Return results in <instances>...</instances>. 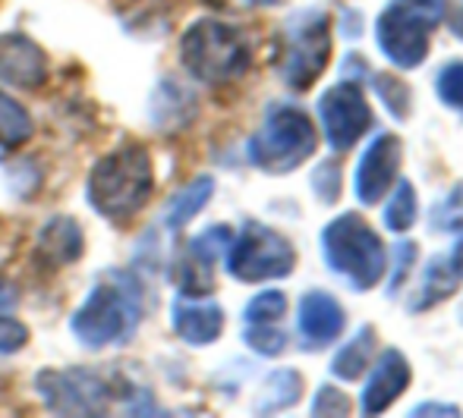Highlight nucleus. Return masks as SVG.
I'll list each match as a JSON object with an SVG mask.
<instances>
[{
  "label": "nucleus",
  "instance_id": "obj_22",
  "mask_svg": "<svg viewBox=\"0 0 463 418\" xmlns=\"http://www.w3.org/2000/svg\"><path fill=\"white\" fill-rule=\"evenodd\" d=\"M394 192H391L388 205H384V227L397 237L410 233L416 227V218H420V199H416V189L410 180H397Z\"/></svg>",
  "mask_w": 463,
  "mask_h": 418
},
{
  "label": "nucleus",
  "instance_id": "obj_34",
  "mask_svg": "<svg viewBox=\"0 0 463 418\" xmlns=\"http://www.w3.org/2000/svg\"><path fill=\"white\" fill-rule=\"evenodd\" d=\"M13 299H16V293H13L10 286L4 283V280H0V305H10Z\"/></svg>",
  "mask_w": 463,
  "mask_h": 418
},
{
  "label": "nucleus",
  "instance_id": "obj_6",
  "mask_svg": "<svg viewBox=\"0 0 463 418\" xmlns=\"http://www.w3.org/2000/svg\"><path fill=\"white\" fill-rule=\"evenodd\" d=\"M448 0H391L375 19L378 51L397 70H416L426 63L432 32L445 23Z\"/></svg>",
  "mask_w": 463,
  "mask_h": 418
},
{
  "label": "nucleus",
  "instance_id": "obj_2",
  "mask_svg": "<svg viewBox=\"0 0 463 418\" xmlns=\"http://www.w3.org/2000/svg\"><path fill=\"white\" fill-rule=\"evenodd\" d=\"M155 192V167L142 145H123L104 154L86 182V199L95 214L127 220L148 205Z\"/></svg>",
  "mask_w": 463,
  "mask_h": 418
},
{
  "label": "nucleus",
  "instance_id": "obj_32",
  "mask_svg": "<svg viewBox=\"0 0 463 418\" xmlns=\"http://www.w3.org/2000/svg\"><path fill=\"white\" fill-rule=\"evenodd\" d=\"M410 415L413 418H420V415H451V418H458L460 415V409L458 406H445V403H420L416 409H410Z\"/></svg>",
  "mask_w": 463,
  "mask_h": 418
},
{
  "label": "nucleus",
  "instance_id": "obj_15",
  "mask_svg": "<svg viewBox=\"0 0 463 418\" xmlns=\"http://www.w3.org/2000/svg\"><path fill=\"white\" fill-rule=\"evenodd\" d=\"M171 324L177 334L189 346H208L221 337L224 330V309L214 299L202 296H177L171 309Z\"/></svg>",
  "mask_w": 463,
  "mask_h": 418
},
{
  "label": "nucleus",
  "instance_id": "obj_11",
  "mask_svg": "<svg viewBox=\"0 0 463 418\" xmlns=\"http://www.w3.org/2000/svg\"><path fill=\"white\" fill-rule=\"evenodd\" d=\"M401 161H403V145L394 133H378L369 142L360 164H356V180H354V192L360 199V205L372 208L391 192V186L397 182V173H401Z\"/></svg>",
  "mask_w": 463,
  "mask_h": 418
},
{
  "label": "nucleus",
  "instance_id": "obj_9",
  "mask_svg": "<svg viewBox=\"0 0 463 418\" xmlns=\"http://www.w3.org/2000/svg\"><path fill=\"white\" fill-rule=\"evenodd\" d=\"M318 123H322L325 142L331 145L335 154H344L369 133L372 126V107L366 101V91H363V82L354 79H341L331 88H325L318 95Z\"/></svg>",
  "mask_w": 463,
  "mask_h": 418
},
{
  "label": "nucleus",
  "instance_id": "obj_1",
  "mask_svg": "<svg viewBox=\"0 0 463 418\" xmlns=\"http://www.w3.org/2000/svg\"><path fill=\"white\" fill-rule=\"evenodd\" d=\"M142 321V286L127 271H108L73 311L70 330L89 349L117 346L133 337Z\"/></svg>",
  "mask_w": 463,
  "mask_h": 418
},
{
  "label": "nucleus",
  "instance_id": "obj_24",
  "mask_svg": "<svg viewBox=\"0 0 463 418\" xmlns=\"http://www.w3.org/2000/svg\"><path fill=\"white\" fill-rule=\"evenodd\" d=\"M372 76V73H369ZM372 88H375V95L382 98V104L388 107V114L394 116L397 123H403L410 116V110H413V91H410V85L403 79H397V76H384V73H375L372 79Z\"/></svg>",
  "mask_w": 463,
  "mask_h": 418
},
{
  "label": "nucleus",
  "instance_id": "obj_4",
  "mask_svg": "<svg viewBox=\"0 0 463 418\" xmlns=\"http://www.w3.org/2000/svg\"><path fill=\"white\" fill-rule=\"evenodd\" d=\"M318 133L312 126L309 114L297 104L275 101L269 104L262 116V126L252 133L246 145V158L256 170L271 176H284L290 170L303 167L316 154Z\"/></svg>",
  "mask_w": 463,
  "mask_h": 418
},
{
  "label": "nucleus",
  "instance_id": "obj_27",
  "mask_svg": "<svg viewBox=\"0 0 463 418\" xmlns=\"http://www.w3.org/2000/svg\"><path fill=\"white\" fill-rule=\"evenodd\" d=\"M243 343L250 346L256 356L275 358L287 349V334L284 330H278L275 324H246Z\"/></svg>",
  "mask_w": 463,
  "mask_h": 418
},
{
  "label": "nucleus",
  "instance_id": "obj_16",
  "mask_svg": "<svg viewBox=\"0 0 463 418\" xmlns=\"http://www.w3.org/2000/svg\"><path fill=\"white\" fill-rule=\"evenodd\" d=\"M193 114H195V98L189 95V88H184V85L174 79H165L158 85V91L152 98V120L165 133H177L180 126H186Z\"/></svg>",
  "mask_w": 463,
  "mask_h": 418
},
{
  "label": "nucleus",
  "instance_id": "obj_35",
  "mask_svg": "<svg viewBox=\"0 0 463 418\" xmlns=\"http://www.w3.org/2000/svg\"><path fill=\"white\" fill-rule=\"evenodd\" d=\"M250 4H256V6H275V4H280V0H250Z\"/></svg>",
  "mask_w": 463,
  "mask_h": 418
},
{
  "label": "nucleus",
  "instance_id": "obj_31",
  "mask_svg": "<svg viewBox=\"0 0 463 418\" xmlns=\"http://www.w3.org/2000/svg\"><path fill=\"white\" fill-rule=\"evenodd\" d=\"M25 343H29V330H25L19 321H13V318L0 315V356L19 352Z\"/></svg>",
  "mask_w": 463,
  "mask_h": 418
},
{
  "label": "nucleus",
  "instance_id": "obj_18",
  "mask_svg": "<svg viewBox=\"0 0 463 418\" xmlns=\"http://www.w3.org/2000/svg\"><path fill=\"white\" fill-rule=\"evenodd\" d=\"M458 274H454L451 261L448 258H432L422 271L420 290L410 299V311H429L435 305H441L445 299H451L458 293Z\"/></svg>",
  "mask_w": 463,
  "mask_h": 418
},
{
  "label": "nucleus",
  "instance_id": "obj_23",
  "mask_svg": "<svg viewBox=\"0 0 463 418\" xmlns=\"http://www.w3.org/2000/svg\"><path fill=\"white\" fill-rule=\"evenodd\" d=\"M32 135V116L16 98L0 88V148H19Z\"/></svg>",
  "mask_w": 463,
  "mask_h": 418
},
{
  "label": "nucleus",
  "instance_id": "obj_26",
  "mask_svg": "<svg viewBox=\"0 0 463 418\" xmlns=\"http://www.w3.org/2000/svg\"><path fill=\"white\" fill-rule=\"evenodd\" d=\"M341 189H344V170L335 158L322 161L312 170V192L318 195L322 205H337L341 201Z\"/></svg>",
  "mask_w": 463,
  "mask_h": 418
},
{
  "label": "nucleus",
  "instance_id": "obj_30",
  "mask_svg": "<svg viewBox=\"0 0 463 418\" xmlns=\"http://www.w3.org/2000/svg\"><path fill=\"white\" fill-rule=\"evenodd\" d=\"M312 415H350V400L335 384H322L312 400Z\"/></svg>",
  "mask_w": 463,
  "mask_h": 418
},
{
  "label": "nucleus",
  "instance_id": "obj_12",
  "mask_svg": "<svg viewBox=\"0 0 463 418\" xmlns=\"http://www.w3.org/2000/svg\"><path fill=\"white\" fill-rule=\"evenodd\" d=\"M410 381H413V368H410L407 356L401 349H384L378 362L372 365L369 381L360 396V413L363 415H382L394 400L407 394Z\"/></svg>",
  "mask_w": 463,
  "mask_h": 418
},
{
  "label": "nucleus",
  "instance_id": "obj_20",
  "mask_svg": "<svg viewBox=\"0 0 463 418\" xmlns=\"http://www.w3.org/2000/svg\"><path fill=\"white\" fill-rule=\"evenodd\" d=\"M212 195H214V180H212V176H199V180H193L189 186H184L171 199V205H167V211H165V224L171 227V230L186 227L189 220H193L195 214H199L202 208L212 201Z\"/></svg>",
  "mask_w": 463,
  "mask_h": 418
},
{
  "label": "nucleus",
  "instance_id": "obj_28",
  "mask_svg": "<svg viewBox=\"0 0 463 418\" xmlns=\"http://www.w3.org/2000/svg\"><path fill=\"white\" fill-rule=\"evenodd\" d=\"M435 95L445 107L463 114V60H451L435 76Z\"/></svg>",
  "mask_w": 463,
  "mask_h": 418
},
{
  "label": "nucleus",
  "instance_id": "obj_25",
  "mask_svg": "<svg viewBox=\"0 0 463 418\" xmlns=\"http://www.w3.org/2000/svg\"><path fill=\"white\" fill-rule=\"evenodd\" d=\"M287 315V296L280 290H265L243 309L246 324H275Z\"/></svg>",
  "mask_w": 463,
  "mask_h": 418
},
{
  "label": "nucleus",
  "instance_id": "obj_13",
  "mask_svg": "<svg viewBox=\"0 0 463 418\" xmlns=\"http://www.w3.org/2000/svg\"><path fill=\"white\" fill-rule=\"evenodd\" d=\"M344 324H347V315H344L341 302L331 293L309 290L299 299L297 330L306 349H325V346H331L344 334Z\"/></svg>",
  "mask_w": 463,
  "mask_h": 418
},
{
  "label": "nucleus",
  "instance_id": "obj_14",
  "mask_svg": "<svg viewBox=\"0 0 463 418\" xmlns=\"http://www.w3.org/2000/svg\"><path fill=\"white\" fill-rule=\"evenodd\" d=\"M48 79V57L23 32L0 35V82L13 88H42Z\"/></svg>",
  "mask_w": 463,
  "mask_h": 418
},
{
  "label": "nucleus",
  "instance_id": "obj_7",
  "mask_svg": "<svg viewBox=\"0 0 463 418\" xmlns=\"http://www.w3.org/2000/svg\"><path fill=\"white\" fill-rule=\"evenodd\" d=\"M331 60V16L318 6L297 10L278 35V79L293 91L316 85Z\"/></svg>",
  "mask_w": 463,
  "mask_h": 418
},
{
  "label": "nucleus",
  "instance_id": "obj_17",
  "mask_svg": "<svg viewBox=\"0 0 463 418\" xmlns=\"http://www.w3.org/2000/svg\"><path fill=\"white\" fill-rule=\"evenodd\" d=\"M375 343H378L375 328H372V324H363V328L335 352V358H331V375H335L337 381H360V377L369 371Z\"/></svg>",
  "mask_w": 463,
  "mask_h": 418
},
{
  "label": "nucleus",
  "instance_id": "obj_3",
  "mask_svg": "<svg viewBox=\"0 0 463 418\" xmlns=\"http://www.w3.org/2000/svg\"><path fill=\"white\" fill-rule=\"evenodd\" d=\"M322 255L331 274L347 280L350 290L369 293L384 280L388 249L363 214L344 211L322 230Z\"/></svg>",
  "mask_w": 463,
  "mask_h": 418
},
{
  "label": "nucleus",
  "instance_id": "obj_8",
  "mask_svg": "<svg viewBox=\"0 0 463 418\" xmlns=\"http://www.w3.org/2000/svg\"><path fill=\"white\" fill-rule=\"evenodd\" d=\"M227 274L240 283H265V280L290 277L297 267V249L278 233L275 227H265L250 220L227 246Z\"/></svg>",
  "mask_w": 463,
  "mask_h": 418
},
{
  "label": "nucleus",
  "instance_id": "obj_5",
  "mask_svg": "<svg viewBox=\"0 0 463 418\" xmlns=\"http://www.w3.org/2000/svg\"><path fill=\"white\" fill-rule=\"evenodd\" d=\"M180 60L199 82L224 85L250 70L252 51L243 29L221 19H199L180 38Z\"/></svg>",
  "mask_w": 463,
  "mask_h": 418
},
{
  "label": "nucleus",
  "instance_id": "obj_10",
  "mask_svg": "<svg viewBox=\"0 0 463 418\" xmlns=\"http://www.w3.org/2000/svg\"><path fill=\"white\" fill-rule=\"evenodd\" d=\"M35 390L57 415H104L110 403V384L92 368L42 371Z\"/></svg>",
  "mask_w": 463,
  "mask_h": 418
},
{
  "label": "nucleus",
  "instance_id": "obj_33",
  "mask_svg": "<svg viewBox=\"0 0 463 418\" xmlns=\"http://www.w3.org/2000/svg\"><path fill=\"white\" fill-rule=\"evenodd\" d=\"M448 261H451L458 280H463V233L458 237V243H454V249H451V255H448Z\"/></svg>",
  "mask_w": 463,
  "mask_h": 418
},
{
  "label": "nucleus",
  "instance_id": "obj_21",
  "mask_svg": "<svg viewBox=\"0 0 463 418\" xmlns=\"http://www.w3.org/2000/svg\"><path fill=\"white\" fill-rule=\"evenodd\" d=\"M303 396V375L293 368H280L275 375L265 377V387L256 400V413H280V409H290L293 403H299Z\"/></svg>",
  "mask_w": 463,
  "mask_h": 418
},
{
  "label": "nucleus",
  "instance_id": "obj_19",
  "mask_svg": "<svg viewBox=\"0 0 463 418\" xmlns=\"http://www.w3.org/2000/svg\"><path fill=\"white\" fill-rule=\"evenodd\" d=\"M38 249L54 265H73L76 258H82V230L73 218H54L42 227V239Z\"/></svg>",
  "mask_w": 463,
  "mask_h": 418
},
{
  "label": "nucleus",
  "instance_id": "obj_29",
  "mask_svg": "<svg viewBox=\"0 0 463 418\" xmlns=\"http://www.w3.org/2000/svg\"><path fill=\"white\" fill-rule=\"evenodd\" d=\"M394 267H391V280H388V296L394 299L397 293H401V286L407 283V274L410 267L416 265V255H420V246L410 243V239H403V243L394 246Z\"/></svg>",
  "mask_w": 463,
  "mask_h": 418
}]
</instances>
